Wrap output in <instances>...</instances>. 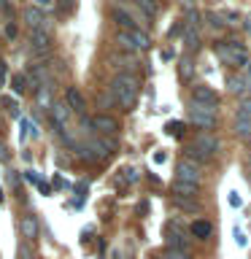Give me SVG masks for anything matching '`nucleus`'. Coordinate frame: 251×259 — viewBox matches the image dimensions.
Listing matches in <instances>:
<instances>
[{"label": "nucleus", "mask_w": 251, "mask_h": 259, "mask_svg": "<svg viewBox=\"0 0 251 259\" xmlns=\"http://www.w3.org/2000/svg\"><path fill=\"white\" fill-rule=\"evenodd\" d=\"M235 135L243 141H251V119H235Z\"/></svg>", "instance_id": "obj_20"}, {"label": "nucleus", "mask_w": 251, "mask_h": 259, "mask_svg": "<svg viewBox=\"0 0 251 259\" xmlns=\"http://www.w3.org/2000/svg\"><path fill=\"white\" fill-rule=\"evenodd\" d=\"M8 157H11V154H8V146L0 143V162H8Z\"/></svg>", "instance_id": "obj_39"}, {"label": "nucleus", "mask_w": 251, "mask_h": 259, "mask_svg": "<svg viewBox=\"0 0 251 259\" xmlns=\"http://www.w3.org/2000/svg\"><path fill=\"white\" fill-rule=\"evenodd\" d=\"M243 27H246V30L251 32V16H248V19H246V22H243Z\"/></svg>", "instance_id": "obj_43"}, {"label": "nucleus", "mask_w": 251, "mask_h": 259, "mask_svg": "<svg viewBox=\"0 0 251 259\" xmlns=\"http://www.w3.org/2000/svg\"><path fill=\"white\" fill-rule=\"evenodd\" d=\"M19 230H22V238L32 243L38 238V219L35 216H22V222H19Z\"/></svg>", "instance_id": "obj_14"}, {"label": "nucleus", "mask_w": 251, "mask_h": 259, "mask_svg": "<svg viewBox=\"0 0 251 259\" xmlns=\"http://www.w3.org/2000/svg\"><path fill=\"white\" fill-rule=\"evenodd\" d=\"M24 178H27V181H32V184H38V176L32 173V170H27V173H24Z\"/></svg>", "instance_id": "obj_41"}, {"label": "nucleus", "mask_w": 251, "mask_h": 259, "mask_svg": "<svg viewBox=\"0 0 251 259\" xmlns=\"http://www.w3.org/2000/svg\"><path fill=\"white\" fill-rule=\"evenodd\" d=\"M230 202H232V205H235V208H240V205H243V200H240V194H238V192H235V194H232V197H230Z\"/></svg>", "instance_id": "obj_40"}, {"label": "nucleus", "mask_w": 251, "mask_h": 259, "mask_svg": "<svg viewBox=\"0 0 251 259\" xmlns=\"http://www.w3.org/2000/svg\"><path fill=\"white\" fill-rule=\"evenodd\" d=\"M176 197H197L200 194V184H186V181H176L173 184Z\"/></svg>", "instance_id": "obj_16"}, {"label": "nucleus", "mask_w": 251, "mask_h": 259, "mask_svg": "<svg viewBox=\"0 0 251 259\" xmlns=\"http://www.w3.org/2000/svg\"><path fill=\"white\" fill-rule=\"evenodd\" d=\"M116 44H119L121 52H127V54H138V52H141L138 44H135V38L130 35V30H119L116 32Z\"/></svg>", "instance_id": "obj_15"}, {"label": "nucleus", "mask_w": 251, "mask_h": 259, "mask_svg": "<svg viewBox=\"0 0 251 259\" xmlns=\"http://www.w3.org/2000/svg\"><path fill=\"white\" fill-rule=\"evenodd\" d=\"M192 103L216 105V108H219V95H216L208 84H194V87H192Z\"/></svg>", "instance_id": "obj_10"}, {"label": "nucleus", "mask_w": 251, "mask_h": 259, "mask_svg": "<svg viewBox=\"0 0 251 259\" xmlns=\"http://www.w3.org/2000/svg\"><path fill=\"white\" fill-rule=\"evenodd\" d=\"M192 68H194L192 60H189V57H184V60H181V78H184V81L192 78Z\"/></svg>", "instance_id": "obj_27"}, {"label": "nucleus", "mask_w": 251, "mask_h": 259, "mask_svg": "<svg viewBox=\"0 0 251 259\" xmlns=\"http://www.w3.org/2000/svg\"><path fill=\"white\" fill-rule=\"evenodd\" d=\"M52 87H40L35 89V100H38V108H52Z\"/></svg>", "instance_id": "obj_21"}, {"label": "nucleus", "mask_w": 251, "mask_h": 259, "mask_svg": "<svg viewBox=\"0 0 251 259\" xmlns=\"http://www.w3.org/2000/svg\"><path fill=\"white\" fill-rule=\"evenodd\" d=\"M19 259H35V254H32V248H30L27 240L19 243Z\"/></svg>", "instance_id": "obj_29"}, {"label": "nucleus", "mask_w": 251, "mask_h": 259, "mask_svg": "<svg viewBox=\"0 0 251 259\" xmlns=\"http://www.w3.org/2000/svg\"><path fill=\"white\" fill-rule=\"evenodd\" d=\"M92 127H95V133H100L103 138H116L119 135V121L105 111L97 113V116L92 119Z\"/></svg>", "instance_id": "obj_6"}, {"label": "nucleus", "mask_w": 251, "mask_h": 259, "mask_svg": "<svg viewBox=\"0 0 251 259\" xmlns=\"http://www.w3.org/2000/svg\"><path fill=\"white\" fill-rule=\"evenodd\" d=\"M159 259H192L189 251H176V248H165V254H159Z\"/></svg>", "instance_id": "obj_24"}, {"label": "nucleus", "mask_w": 251, "mask_h": 259, "mask_svg": "<svg viewBox=\"0 0 251 259\" xmlns=\"http://www.w3.org/2000/svg\"><path fill=\"white\" fill-rule=\"evenodd\" d=\"M176 181H186V184H200L202 181V170L197 162L192 159H178L176 162Z\"/></svg>", "instance_id": "obj_4"}, {"label": "nucleus", "mask_w": 251, "mask_h": 259, "mask_svg": "<svg viewBox=\"0 0 251 259\" xmlns=\"http://www.w3.org/2000/svg\"><path fill=\"white\" fill-rule=\"evenodd\" d=\"M205 19H208V24H211L214 30H224V27H227V24L222 22V16H219V14H208Z\"/></svg>", "instance_id": "obj_28"}, {"label": "nucleus", "mask_w": 251, "mask_h": 259, "mask_svg": "<svg viewBox=\"0 0 251 259\" xmlns=\"http://www.w3.org/2000/svg\"><path fill=\"white\" fill-rule=\"evenodd\" d=\"M97 103H100V108H111V105H113V97H111V92L108 95H100V97H97Z\"/></svg>", "instance_id": "obj_33"}, {"label": "nucleus", "mask_w": 251, "mask_h": 259, "mask_svg": "<svg viewBox=\"0 0 251 259\" xmlns=\"http://www.w3.org/2000/svg\"><path fill=\"white\" fill-rule=\"evenodd\" d=\"M189 232H192L197 240H205V238H211V232H214V227H211V224L205 222V219H197V222H192Z\"/></svg>", "instance_id": "obj_17"}, {"label": "nucleus", "mask_w": 251, "mask_h": 259, "mask_svg": "<svg viewBox=\"0 0 251 259\" xmlns=\"http://www.w3.org/2000/svg\"><path fill=\"white\" fill-rule=\"evenodd\" d=\"M22 19H24V24H27L30 30H38V32H49V19H46V14L40 11V8H35V6H27L22 11Z\"/></svg>", "instance_id": "obj_5"}, {"label": "nucleus", "mask_w": 251, "mask_h": 259, "mask_svg": "<svg viewBox=\"0 0 251 259\" xmlns=\"http://www.w3.org/2000/svg\"><path fill=\"white\" fill-rule=\"evenodd\" d=\"M65 103H68V108H70L73 113L84 116L87 103H84V95H81V89H78V87H68V92H65Z\"/></svg>", "instance_id": "obj_11"}, {"label": "nucleus", "mask_w": 251, "mask_h": 259, "mask_svg": "<svg viewBox=\"0 0 251 259\" xmlns=\"http://www.w3.org/2000/svg\"><path fill=\"white\" fill-rule=\"evenodd\" d=\"M0 14L11 16V0H0Z\"/></svg>", "instance_id": "obj_36"}, {"label": "nucleus", "mask_w": 251, "mask_h": 259, "mask_svg": "<svg viewBox=\"0 0 251 259\" xmlns=\"http://www.w3.org/2000/svg\"><path fill=\"white\" fill-rule=\"evenodd\" d=\"M11 89H14V95H24V92H27V76H22V73H19V76H14L11 78Z\"/></svg>", "instance_id": "obj_22"}, {"label": "nucleus", "mask_w": 251, "mask_h": 259, "mask_svg": "<svg viewBox=\"0 0 251 259\" xmlns=\"http://www.w3.org/2000/svg\"><path fill=\"white\" fill-rule=\"evenodd\" d=\"M30 52L38 54V57H46L52 52V38H49V32L30 30Z\"/></svg>", "instance_id": "obj_8"}, {"label": "nucleus", "mask_w": 251, "mask_h": 259, "mask_svg": "<svg viewBox=\"0 0 251 259\" xmlns=\"http://www.w3.org/2000/svg\"><path fill=\"white\" fill-rule=\"evenodd\" d=\"M6 78H8V65H6L3 60H0V87L6 84Z\"/></svg>", "instance_id": "obj_37"}, {"label": "nucleus", "mask_w": 251, "mask_h": 259, "mask_svg": "<svg viewBox=\"0 0 251 259\" xmlns=\"http://www.w3.org/2000/svg\"><path fill=\"white\" fill-rule=\"evenodd\" d=\"M78 127H81V133H84V135H95V127H92V119H89V116H87V113H84V116H78Z\"/></svg>", "instance_id": "obj_25"}, {"label": "nucleus", "mask_w": 251, "mask_h": 259, "mask_svg": "<svg viewBox=\"0 0 251 259\" xmlns=\"http://www.w3.org/2000/svg\"><path fill=\"white\" fill-rule=\"evenodd\" d=\"M168 135H173V138H181L184 135V121H168Z\"/></svg>", "instance_id": "obj_26"}, {"label": "nucleus", "mask_w": 251, "mask_h": 259, "mask_svg": "<svg viewBox=\"0 0 251 259\" xmlns=\"http://www.w3.org/2000/svg\"><path fill=\"white\" fill-rule=\"evenodd\" d=\"M6 200V194H3V189H0V202H3Z\"/></svg>", "instance_id": "obj_44"}, {"label": "nucleus", "mask_w": 251, "mask_h": 259, "mask_svg": "<svg viewBox=\"0 0 251 259\" xmlns=\"http://www.w3.org/2000/svg\"><path fill=\"white\" fill-rule=\"evenodd\" d=\"M133 3L138 6V11H141L146 19H151V16L159 14V3H157V0H133Z\"/></svg>", "instance_id": "obj_18"}, {"label": "nucleus", "mask_w": 251, "mask_h": 259, "mask_svg": "<svg viewBox=\"0 0 251 259\" xmlns=\"http://www.w3.org/2000/svg\"><path fill=\"white\" fill-rule=\"evenodd\" d=\"M157 259H159V256H157Z\"/></svg>", "instance_id": "obj_46"}, {"label": "nucleus", "mask_w": 251, "mask_h": 259, "mask_svg": "<svg viewBox=\"0 0 251 259\" xmlns=\"http://www.w3.org/2000/svg\"><path fill=\"white\" fill-rule=\"evenodd\" d=\"M189 119H192V124L200 127V130H214L216 119H219V108H216V105L189 103Z\"/></svg>", "instance_id": "obj_3"}, {"label": "nucleus", "mask_w": 251, "mask_h": 259, "mask_svg": "<svg viewBox=\"0 0 251 259\" xmlns=\"http://www.w3.org/2000/svg\"><path fill=\"white\" fill-rule=\"evenodd\" d=\"M38 189L44 192V194H49V184H44V181H38Z\"/></svg>", "instance_id": "obj_42"}, {"label": "nucleus", "mask_w": 251, "mask_h": 259, "mask_svg": "<svg viewBox=\"0 0 251 259\" xmlns=\"http://www.w3.org/2000/svg\"><path fill=\"white\" fill-rule=\"evenodd\" d=\"M124 178H127L130 184H135V181H138V170H135V167H127V170H124Z\"/></svg>", "instance_id": "obj_35"}, {"label": "nucleus", "mask_w": 251, "mask_h": 259, "mask_svg": "<svg viewBox=\"0 0 251 259\" xmlns=\"http://www.w3.org/2000/svg\"><path fill=\"white\" fill-rule=\"evenodd\" d=\"M168 248H176V251H189V238L181 232V222L170 224V235H168Z\"/></svg>", "instance_id": "obj_9"}, {"label": "nucleus", "mask_w": 251, "mask_h": 259, "mask_svg": "<svg viewBox=\"0 0 251 259\" xmlns=\"http://www.w3.org/2000/svg\"><path fill=\"white\" fill-rule=\"evenodd\" d=\"M32 6H35V8H40V11H46V8H52V6H54V0H35Z\"/></svg>", "instance_id": "obj_38"}, {"label": "nucleus", "mask_w": 251, "mask_h": 259, "mask_svg": "<svg viewBox=\"0 0 251 259\" xmlns=\"http://www.w3.org/2000/svg\"><path fill=\"white\" fill-rule=\"evenodd\" d=\"M227 89H230L232 95H248L251 92V78L246 73H238V76H227Z\"/></svg>", "instance_id": "obj_12"}, {"label": "nucleus", "mask_w": 251, "mask_h": 259, "mask_svg": "<svg viewBox=\"0 0 251 259\" xmlns=\"http://www.w3.org/2000/svg\"><path fill=\"white\" fill-rule=\"evenodd\" d=\"M219 149H222V143H219L216 135L200 133V135H194L192 146L186 149V159H192V162H208V159H214L216 154H219Z\"/></svg>", "instance_id": "obj_2"}, {"label": "nucleus", "mask_w": 251, "mask_h": 259, "mask_svg": "<svg viewBox=\"0 0 251 259\" xmlns=\"http://www.w3.org/2000/svg\"><path fill=\"white\" fill-rule=\"evenodd\" d=\"M16 32H19V27H16V24L14 22H6V38H16Z\"/></svg>", "instance_id": "obj_34"}, {"label": "nucleus", "mask_w": 251, "mask_h": 259, "mask_svg": "<svg viewBox=\"0 0 251 259\" xmlns=\"http://www.w3.org/2000/svg\"><path fill=\"white\" fill-rule=\"evenodd\" d=\"M49 119H52V124L57 127V133H65L68 130V121H70V108L68 103H52V108H49Z\"/></svg>", "instance_id": "obj_7"}, {"label": "nucleus", "mask_w": 251, "mask_h": 259, "mask_svg": "<svg viewBox=\"0 0 251 259\" xmlns=\"http://www.w3.org/2000/svg\"><path fill=\"white\" fill-rule=\"evenodd\" d=\"M54 3H57V8H60V14H70L73 6H76L73 0H54Z\"/></svg>", "instance_id": "obj_30"}, {"label": "nucleus", "mask_w": 251, "mask_h": 259, "mask_svg": "<svg viewBox=\"0 0 251 259\" xmlns=\"http://www.w3.org/2000/svg\"><path fill=\"white\" fill-rule=\"evenodd\" d=\"M235 119H251V100H248V97H246V100H240L238 113H235Z\"/></svg>", "instance_id": "obj_23"}, {"label": "nucleus", "mask_w": 251, "mask_h": 259, "mask_svg": "<svg viewBox=\"0 0 251 259\" xmlns=\"http://www.w3.org/2000/svg\"><path fill=\"white\" fill-rule=\"evenodd\" d=\"M3 105H6V111L11 113V116H19V111H16V103L11 100V97H3Z\"/></svg>", "instance_id": "obj_32"}, {"label": "nucleus", "mask_w": 251, "mask_h": 259, "mask_svg": "<svg viewBox=\"0 0 251 259\" xmlns=\"http://www.w3.org/2000/svg\"><path fill=\"white\" fill-rule=\"evenodd\" d=\"M111 19L116 22V27H119V30H133V27H138L135 19H133V16H130L119 3H113V6H111Z\"/></svg>", "instance_id": "obj_13"}, {"label": "nucleus", "mask_w": 251, "mask_h": 259, "mask_svg": "<svg viewBox=\"0 0 251 259\" xmlns=\"http://www.w3.org/2000/svg\"><path fill=\"white\" fill-rule=\"evenodd\" d=\"M108 92L121 111H133L138 103V95H141V78L135 73H116Z\"/></svg>", "instance_id": "obj_1"}, {"label": "nucleus", "mask_w": 251, "mask_h": 259, "mask_svg": "<svg viewBox=\"0 0 251 259\" xmlns=\"http://www.w3.org/2000/svg\"><path fill=\"white\" fill-rule=\"evenodd\" d=\"M219 16H222V22H224V24H235V22L240 19V14H235V11H222Z\"/></svg>", "instance_id": "obj_31"}, {"label": "nucleus", "mask_w": 251, "mask_h": 259, "mask_svg": "<svg viewBox=\"0 0 251 259\" xmlns=\"http://www.w3.org/2000/svg\"><path fill=\"white\" fill-rule=\"evenodd\" d=\"M248 143H251V141H248Z\"/></svg>", "instance_id": "obj_45"}, {"label": "nucleus", "mask_w": 251, "mask_h": 259, "mask_svg": "<svg viewBox=\"0 0 251 259\" xmlns=\"http://www.w3.org/2000/svg\"><path fill=\"white\" fill-rule=\"evenodd\" d=\"M173 205L178 210H186V213H197V210H200L197 197H173Z\"/></svg>", "instance_id": "obj_19"}]
</instances>
